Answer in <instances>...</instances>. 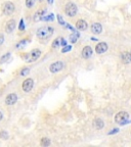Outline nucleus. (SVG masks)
I'll return each mask as SVG.
<instances>
[{
	"mask_svg": "<svg viewBox=\"0 0 131 147\" xmlns=\"http://www.w3.org/2000/svg\"><path fill=\"white\" fill-rule=\"evenodd\" d=\"M53 32H54V29H53L52 27H50V26H45V27H42V28H40V29H38L36 35L39 39L43 40V39L49 38V37L53 34Z\"/></svg>",
	"mask_w": 131,
	"mask_h": 147,
	"instance_id": "obj_1",
	"label": "nucleus"
},
{
	"mask_svg": "<svg viewBox=\"0 0 131 147\" xmlns=\"http://www.w3.org/2000/svg\"><path fill=\"white\" fill-rule=\"evenodd\" d=\"M23 56H25V57H23V58L26 62L36 61V60L41 56V51H40L39 49H33L30 53H26Z\"/></svg>",
	"mask_w": 131,
	"mask_h": 147,
	"instance_id": "obj_2",
	"label": "nucleus"
},
{
	"mask_svg": "<svg viewBox=\"0 0 131 147\" xmlns=\"http://www.w3.org/2000/svg\"><path fill=\"white\" fill-rule=\"evenodd\" d=\"M129 119V115L126 111H120L116 115L115 117V122L119 125H124L128 122Z\"/></svg>",
	"mask_w": 131,
	"mask_h": 147,
	"instance_id": "obj_3",
	"label": "nucleus"
},
{
	"mask_svg": "<svg viewBox=\"0 0 131 147\" xmlns=\"http://www.w3.org/2000/svg\"><path fill=\"white\" fill-rule=\"evenodd\" d=\"M77 11H78L77 6L74 4L73 2L67 3V5L64 7V12H66V14H67L68 16H70V18H74V16L77 14Z\"/></svg>",
	"mask_w": 131,
	"mask_h": 147,
	"instance_id": "obj_4",
	"label": "nucleus"
},
{
	"mask_svg": "<svg viewBox=\"0 0 131 147\" xmlns=\"http://www.w3.org/2000/svg\"><path fill=\"white\" fill-rule=\"evenodd\" d=\"M14 10H16V6H14V4L12 2L7 1V2H4L2 4V11L6 16L12 14L14 12Z\"/></svg>",
	"mask_w": 131,
	"mask_h": 147,
	"instance_id": "obj_5",
	"label": "nucleus"
},
{
	"mask_svg": "<svg viewBox=\"0 0 131 147\" xmlns=\"http://www.w3.org/2000/svg\"><path fill=\"white\" fill-rule=\"evenodd\" d=\"M64 62L62 61H55L53 62V63L50 64V67H49V71H50V73L52 74H55L58 73V71H62V69H64Z\"/></svg>",
	"mask_w": 131,
	"mask_h": 147,
	"instance_id": "obj_6",
	"label": "nucleus"
},
{
	"mask_svg": "<svg viewBox=\"0 0 131 147\" xmlns=\"http://www.w3.org/2000/svg\"><path fill=\"white\" fill-rule=\"evenodd\" d=\"M33 86H34V81L32 79H26L23 82L22 88H23V90L25 92H30L33 89Z\"/></svg>",
	"mask_w": 131,
	"mask_h": 147,
	"instance_id": "obj_7",
	"label": "nucleus"
},
{
	"mask_svg": "<svg viewBox=\"0 0 131 147\" xmlns=\"http://www.w3.org/2000/svg\"><path fill=\"white\" fill-rule=\"evenodd\" d=\"M108 50V44L106 42H99L96 46H95V52L97 54H102Z\"/></svg>",
	"mask_w": 131,
	"mask_h": 147,
	"instance_id": "obj_8",
	"label": "nucleus"
},
{
	"mask_svg": "<svg viewBox=\"0 0 131 147\" xmlns=\"http://www.w3.org/2000/svg\"><path fill=\"white\" fill-rule=\"evenodd\" d=\"M18 101V96H16V94H14V93H10V94H8L6 96V98H5V103L7 104V105H12V104H14Z\"/></svg>",
	"mask_w": 131,
	"mask_h": 147,
	"instance_id": "obj_9",
	"label": "nucleus"
},
{
	"mask_svg": "<svg viewBox=\"0 0 131 147\" xmlns=\"http://www.w3.org/2000/svg\"><path fill=\"white\" fill-rule=\"evenodd\" d=\"M92 53H93V50L90 46H85L82 50V57L85 58V59H88V58L91 57Z\"/></svg>",
	"mask_w": 131,
	"mask_h": 147,
	"instance_id": "obj_10",
	"label": "nucleus"
},
{
	"mask_svg": "<svg viewBox=\"0 0 131 147\" xmlns=\"http://www.w3.org/2000/svg\"><path fill=\"white\" fill-rule=\"evenodd\" d=\"M91 32L95 35H98L102 32V26L99 23H93L91 25Z\"/></svg>",
	"mask_w": 131,
	"mask_h": 147,
	"instance_id": "obj_11",
	"label": "nucleus"
},
{
	"mask_svg": "<svg viewBox=\"0 0 131 147\" xmlns=\"http://www.w3.org/2000/svg\"><path fill=\"white\" fill-rule=\"evenodd\" d=\"M16 22L14 20H9L6 23V27H5L6 33H12V31L16 29Z\"/></svg>",
	"mask_w": 131,
	"mask_h": 147,
	"instance_id": "obj_12",
	"label": "nucleus"
},
{
	"mask_svg": "<svg viewBox=\"0 0 131 147\" xmlns=\"http://www.w3.org/2000/svg\"><path fill=\"white\" fill-rule=\"evenodd\" d=\"M76 28L80 31H84L88 28V24L83 20H79L76 22Z\"/></svg>",
	"mask_w": 131,
	"mask_h": 147,
	"instance_id": "obj_13",
	"label": "nucleus"
},
{
	"mask_svg": "<svg viewBox=\"0 0 131 147\" xmlns=\"http://www.w3.org/2000/svg\"><path fill=\"white\" fill-rule=\"evenodd\" d=\"M121 59L124 63H129L131 61V54L130 52H127V51H124V52L121 53Z\"/></svg>",
	"mask_w": 131,
	"mask_h": 147,
	"instance_id": "obj_14",
	"label": "nucleus"
},
{
	"mask_svg": "<svg viewBox=\"0 0 131 147\" xmlns=\"http://www.w3.org/2000/svg\"><path fill=\"white\" fill-rule=\"evenodd\" d=\"M93 127H94L95 129H97V130L102 129L105 127L104 121H102L101 119H95L94 121H93Z\"/></svg>",
	"mask_w": 131,
	"mask_h": 147,
	"instance_id": "obj_15",
	"label": "nucleus"
},
{
	"mask_svg": "<svg viewBox=\"0 0 131 147\" xmlns=\"http://www.w3.org/2000/svg\"><path fill=\"white\" fill-rule=\"evenodd\" d=\"M44 13H45V10H39L38 12H36L34 16V21H40V20H42L44 16Z\"/></svg>",
	"mask_w": 131,
	"mask_h": 147,
	"instance_id": "obj_16",
	"label": "nucleus"
},
{
	"mask_svg": "<svg viewBox=\"0 0 131 147\" xmlns=\"http://www.w3.org/2000/svg\"><path fill=\"white\" fill-rule=\"evenodd\" d=\"M40 145L44 147H47L50 145V140H49L48 138H42L41 141H40Z\"/></svg>",
	"mask_w": 131,
	"mask_h": 147,
	"instance_id": "obj_17",
	"label": "nucleus"
},
{
	"mask_svg": "<svg viewBox=\"0 0 131 147\" xmlns=\"http://www.w3.org/2000/svg\"><path fill=\"white\" fill-rule=\"evenodd\" d=\"M62 38H60V37H58V38H56V39L53 41L52 43V48H58V46L60 45V42H62Z\"/></svg>",
	"mask_w": 131,
	"mask_h": 147,
	"instance_id": "obj_18",
	"label": "nucleus"
},
{
	"mask_svg": "<svg viewBox=\"0 0 131 147\" xmlns=\"http://www.w3.org/2000/svg\"><path fill=\"white\" fill-rule=\"evenodd\" d=\"M79 38V34L78 33H74V34H72L71 36H70V41L72 42V43H75V42L77 41V39Z\"/></svg>",
	"mask_w": 131,
	"mask_h": 147,
	"instance_id": "obj_19",
	"label": "nucleus"
},
{
	"mask_svg": "<svg viewBox=\"0 0 131 147\" xmlns=\"http://www.w3.org/2000/svg\"><path fill=\"white\" fill-rule=\"evenodd\" d=\"M0 138L3 139V140H7V139H8V134H7V132L4 131V130L0 132Z\"/></svg>",
	"mask_w": 131,
	"mask_h": 147,
	"instance_id": "obj_20",
	"label": "nucleus"
},
{
	"mask_svg": "<svg viewBox=\"0 0 131 147\" xmlns=\"http://www.w3.org/2000/svg\"><path fill=\"white\" fill-rule=\"evenodd\" d=\"M34 4H35V0H26V6H27L28 8L33 7Z\"/></svg>",
	"mask_w": 131,
	"mask_h": 147,
	"instance_id": "obj_21",
	"label": "nucleus"
},
{
	"mask_svg": "<svg viewBox=\"0 0 131 147\" xmlns=\"http://www.w3.org/2000/svg\"><path fill=\"white\" fill-rule=\"evenodd\" d=\"M29 71H30V69H28V67H24L21 71V73H20V75H21V76H27L28 74H29Z\"/></svg>",
	"mask_w": 131,
	"mask_h": 147,
	"instance_id": "obj_22",
	"label": "nucleus"
},
{
	"mask_svg": "<svg viewBox=\"0 0 131 147\" xmlns=\"http://www.w3.org/2000/svg\"><path fill=\"white\" fill-rule=\"evenodd\" d=\"M9 56H10V53H6V54H5V55H3L2 58L0 59V63H3V62H4V61H6V60L9 58Z\"/></svg>",
	"mask_w": 131,
	"mask_h": 147,
	"instance_id": "obj_23",
	"label": "nucleus"
},
{
	"mask_svg": "<svg viewBox=\"0 0 131 147\" xmlns=\"http://www.w3.org/2000/svg\"><path fill=\"white\" fill-rule=\"evenodd\" d=\"M42 20H43V21H53V20H54V16H53V14H49V16H45V18L43 16Z\"/></svg>",
	"mask_w": 131,
	"mask_h": 147,
	"instance_id": "obj_24",
	"label": "nucleus"
},
{
	"mask_svg": "<svg viewBox=\"0 0 131 147\" xmlns=\"http://www.w3.org/2000/svg\"><path fill=\"white\" fill-rule=\"evenodd\" d=\"M18 29H20V31H24V30H25V25H24V20H21V22H20V26H18Z\"/></svg>",
	"mask_w": 131,
	"mask_h": 147,
	"instance_id": "obj_25",
	"label": "nucleus"
},
{
	"mask_svg": "<svg viewBox=\"0 0 131 147\" xmlns=\"http://www.w3.org/2000/svg\"><path fill=\"white\" fill-rule=\"evenodd\" d=\"M71 49H72V46H64V48L62 49V52L66 53V52H68V51H71Z\"/></svg>",
	"mask_w": 131,
	"mask_h": 147,
	"instance_id": "obj_26",
	"label": "nucleus"
},
{
	"mask_svg": "<svg viewBox=\"0 0 131 147\" xmlns=\"http://www.w3.org/2000/svg\"><path fill=\"white\" fill-rule=\"evenodd\" d=\"M26 42H27V40H23V42H20V43L16 45V48H20V47H22V46H24L26 44Z\"/></svg>",
	"mask_w": 131,
	"mask_h": 147,
	"instance_id": "obj_27",
	"label": "nucleus"
},
{
	"mask_svg": "<svg viewBox=\"0 0 131 147\" xmlns=\"http://www.w3.org/2000/svg\"><path fill=\"white\" fill-rule=\"evenodd\" d=\"M3 42H4V36L2 34H0V45H2Z\"/></svg>",
	"mask_w": 131,
	"mask_h": 147,
	"instance_id": "obj_28",
	"label": "nucleus"
},
{
	"mask_svg": "<svg viewBox=\"0 0 131 147\" xmlns=\"http://www.w3.org/2000/svg\"><path fill=\"white\" fill-rule=\"evenodd\" d=\"M58 22H60V24H62V25H64V21H62V16H58Z\"/></svg>",
	"mask_w": 131,
	"mask_h": 147,
	"instance_id": "obj_29",
	"label": "nucleus"
},
{
	"mask_svg": "<svg viewBox=\"0 0 131 147\" xmlns=\"http://www.w3.org/2000/svg\"><path fill=\"white\" fill-rule=\"evenodd\" d=\"M60 45H62V46H66V45H67V41H66L64 39H62V42H60Z\"/></svg>",
	"mask_w": 131,
	"mask_h": 147,
	"instance_id": "obj_30",
	"label": "nucleus"
},
{
	"mask_svg": "<svg viewBox=\"0 0 131 147\" xmlns=\"http://www.w3.org/2000/svg\"><path fill=\"white\" fill-rule=\"evenodd\" d=\"M118 131H119V130H118V129H114L113 131H112V132H110V133H109V135H112V134H115V133H117Z\"/></svg>",
	"mask_w": 131,
	"mask_h": 147,
	"instance_id": "obj_31",
	"label": "nucleus"
},
{
	"mask_svg": "<svg viewBox=\"0 0 131 147\" xmlns=\"http://www.w3.org/2000/svg\"><path fill=\"white\" fill-rule=\"evenodd\" d=\"M2 117H3V115H2V113H1V111H0V121H1V119H2Z\"/></svg>",
	"mask_w": 131,
	"mask_h": 147,
	"instance_id": "obj_32",
	"label": "nucleus"
},
{
	"mask_svg": "<svg viewBox=\"0 0 131 147\" xmlns=\"http://www.w3.org/2000/svg\"><path fill=\"white\" fill-rule=\"evenodd\" d=\"M52 2H53V0H48V3H49V4H51Z\"/></svg>",
	"mask_w": 131,
	"mask_h": 147,
	"instance_id": "obj_33",
	"label": "nucleus"
},
{
	"mask_svg": "<svg viewBox=\"0 0 131 147\" xmlns=\"http://www.w3.org/2000/svg\"><path fill=\"white\" fill-rule=\"evenodd\" d=\"M39 1H40V2H42V1H43V0H39Z\"/></svg>",
	"mask_w": 131,
	"mask_h": 147,
	"instance_id": "obj_34",
	"label": "nucleus"
},
{
	"mask_svg": "<svg viewBox=\"0 0 131 147\" xmlns=\"http://www.w3.org/2000/svg\"><path fill=\"white\" fill-rule=\"evenodd\" d=\"M130 54H131V51H130Z\"/></svg>",
	"mask_w": 131,
	"mask_h": 147,
	"instance_id": "obj_35",
	"label": "nucleus"
}]
</instances>
